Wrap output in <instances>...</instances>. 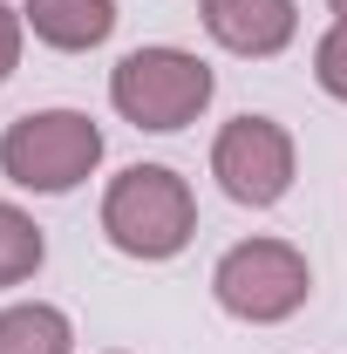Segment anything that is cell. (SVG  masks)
Wrapping results in <instances>:
<instances>
[{"label":"cell","instance_id":"obj_4","mask_svg":"<svg viewBox=\"0 0 347 354\" xmlns=\"http://www.w3.org/2000/svg\"><path fill=\"white\" fill-rule=\"evenodd\" d=\"M313 293V266L300 245L286 239H238L225 259L212 266V300L245 327H279L293 320Z\"/></svg>","mask_w":347,"mask_h":354},{"label":"cell","instance_id":"obj_9","mask_svg":"<svg viewBox=\"0 0 347 354\" xmlns=\"http://www.w3.org/2000/svg\"><path fill=\"white\" fill-rule=\"evenodd\" d=\"M41 259H48L41 225L28 218L21 205H7V198H0V286H28V279L41 272Z\"/></svg>","mask_w":347,"mask_h":354},{"label":"cell","instance_id":"obj_12","mask_svg":"<svg viewBox=\"0 0 347 354\" xmlns=\"http://www.w3.org/2000/svg\"><path fill=\"white\" fill-rule=\"evenodd\" d=\"M327 7H334V14H341V21H347V0H327Z\"/></svg>","mask_w":347,"mask_h":354},{"label":"cell","instance_id":"obj_7","mask_svg":"<svg viewBox=\"0 0 347 354\" xmlns=\"http://www.w3.org/2000/svg\"><path fill=\"white\" fill-rule=\"evenodd\" d=\"M21 21L35 28V41L62 48V55H88L116 35V0H28Z\"/></svg>","mask_w":347,"mask_h":354},{"label":"cell","instance_id":"obj_10","mask_svg":"<svg viewBox=\"0 0 347 354\" xmlns=\"http://www.w3.org/2000/svg\"><path fill=\"white\" fill-rule=\"evenodd\" d=\"M313 82L327 88L334 102H347V21H334L320 35V48H313Z\"/></svg>","mask_w":347,"mask_h":354},{"label":"cell","instance_id":"obj_5","mask_svg":"<svg viewBox=\"0 0 347 354\" xmlns=\"http://www.w3.org/2000/svg\"><path fill=\"white\" fill-rule=\"evenodd\" d=\"M212 177L232 205H252V212H272L293 177H300V150H293V130L272 123V116H232L225 130L212 136Z\"/></svg>","mask_w":347,"mask_h":354},{"label":"cell","instance_id":"obj_1","mask_svg":"<svg viewBox=\"0 0 347 354\" xmlns=\"http://www.w3.org/2000/svg\"><path fill=\"white\" fill-rule=\"evenodd\" d=\"M198 232V198L171 164H130V171L109 177L102 191V239L123 252V259H177Z\"/></svg>","mask_w":347,"mask_h":354},{"label":"cell","instance_id":"obj_3","mask_svg":"<svg viewBox=\"0 0 347 354\" xmlns=\"http://www.w3.org/2000/svg\"><path fill=\"white\" fill-rule=\"evenodd\" d=\"M95 164H102V130L82 109H28L0 130V171H7V184H21L35 198L75 191Z\"/></svg>","mask_w":347,"mask_h":354},{"label":"cell","instance_id":"obj_6","mask_svg":"<svg viewBox=\"0 0 347 354\" xmlns=\"http://www.w3.org/2000/svg\"><path fill=\"white\" fill-rule=\"evenodd\" d=\"M198 14H205V35L225 55H245V62H272L300 35L293 0H198Z\"/></svg>","mask_w":347,"mask_h":354},{"label":"cell","instance_id":"obj_2","mask_svg":"<svg viewBox=\"0 0 347 354\" xmlns=\"http://www.w3.org/2000/svg\"><path fill=\"white\" fill-rule=\"evenodd\" d=\"M218 95V75L205 55L191 48H171V41H150V48H130L116 68H109V102L116 116L136 123V130H157L171 136L184 123H198Z\"/></svg>","mask_w":347,"mask_h":354},{"label":"cell","instance_id":"obj_11","mask_svg":"<svg viewBox=\"0 0 347 354\" xmlns=\"http://www.w3.org/2000/svg\"><path fill=\"white\" fill-rule=\"evenodd\" d=\"M21 35H28V21H21L14 7H0V82L21 68Z\"/></svg>","mask_w":347,"mask_h":354},{"label":"cell","instance_id":"obj_8","mask_svg":"<svg viewBox=\"0 0 347 354\" xmlns=\"http://www.w3.org/2000/svg\"><path fill=\"white\" fill-rule=\"evenodd\" d=\"M0 354H75V327L48 300H14L0 307Z\"/></svg>","mask_w":347,"mask_h":354}]
</instances>
